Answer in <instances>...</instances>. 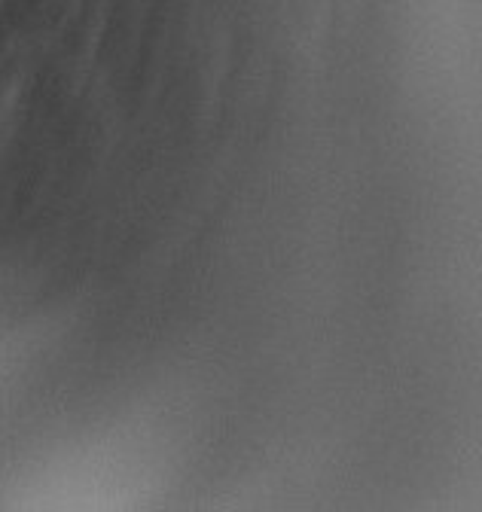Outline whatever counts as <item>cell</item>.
<instances>
[{
	"label": "cell",
	"instance_id": "6da1fadb",
	"mask_svg": "<svg viewBox=\"0 0 482 512\" xmlns=\"http://www.w3.org/2000/svg\"><path fill=\"white\" fill-rule=\"evenodd\" d=\"M4 4H7V0H0V10H4Z\"/></svg>",
	"mask_w": 482,
	"mask_h": 512
}]
</instances>
